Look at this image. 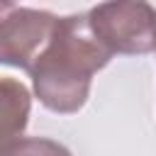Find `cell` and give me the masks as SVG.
Returning a JSON list of instances; mask_svg holds the SVG:
<instances>
[{
  "instance_id": "cell-3",
  "label": "cell",
  "mask_w": 156,
  "mask_h": 156,
  "mask_svg": "<svg viewBox=\"0 0 156 156\" xmlns=\"http://www.w3.org/2000/svg\"><path fill=\"white\" fill-rule=\"evenodd\" d=\"M56 20L58 17L49 10L10 5L0 29V63L29 71L34 58L46 46Z\"/></svg>"
},
{
  "instance_id": "cell-6",
  "label": "cell",
  "mask_w": 156,
  "mask_h": 156,
  "mask_svg": "<svg viewBox=\"0 0 156 156\" xmlns=\"http://www.w3.org/2000/svg\"><path fill=\"white\" fill-rule=\"evenodd\" d=\"M7 10H10V2H0V29H2V20H5Z\"/></svg>"
},
{
  "instance_id": "cell-4",
  "label": "cell",
  "mask_w": 156,
  "mask_h": 156,
  "mask_svg": "<svg viewBox=\"0 0 156 156\" xmlns=\"http://www.w3.org/2000/svg\"><path fill=\"white\" fill-rule=\"evenodd\" d=\"M32 98L24 83L0 76V156H5L27 129Z\"/></svg>"
},
{
  "instance_id": "cell-5",
  "label": "cell",
  "mask_w": 156,
  "mask_h": 156,
  "mask_svg": "<svg viewBox=\"0 0 156 156\" xmlns=\"http://www.w3.org/2000/svg\"><path fill=\"white\" fill-rule=\"evenodd\" d=\"M5 156H71V151L46 136H22Z\"/></svg>"
},
{
  "instance_id": "cell-2",
  "label": "cell",
  "mask_w": 156,
  "mask_h": 156,
  "mask_svg": "<svg viewBox=\"0 0 156 156\" xmlns=\"http://www.w3.org/2000/svg\"><path fill=\"white\" fill-rule=\"evenodd\" d=\"M88 24L110 54L156 51V10L144 0L100 2L88 10Z\"/></svg>"
},
{
  "instance_id": "cell-1",
  "label": "cell",
  "mask_w": 156,
  "mask_h": 156,
  "mask_svg": "<svg viewBox=\"0 0 156 156\" xmlns=\"http://www.w3.org/2000/svg\"><path fill=\"white\" fill-rule=\"evenodd\" d=\"M112 54L95 39L88 12L58 17L41 54L29 66V78L39 102L58 115L78 112L88 95L93 76L110 63Z\"/></svg>"
}]
</instances>
